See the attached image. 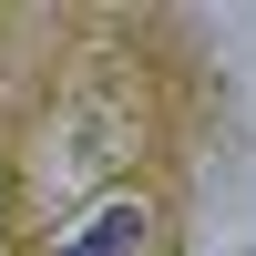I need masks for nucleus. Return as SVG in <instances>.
Returning <instances> with one entry per match:
<instances>
[{
  "mask_svg": "<svg viewBox=\"0 0 256 256\" xmlns=\"http://www.w3.org/2000/svg\"><path fill=\"white\" fill-rule=\"evenodd\" d=\"M154 246H164V205L154 195H102L62 236H41V256H154Z\"/></svg>",
  "mask_w": 256,
  "mask_h": 256,
  "instance_id": "f257e3e1",
  "label": "nucleus"
}]
</instances>
